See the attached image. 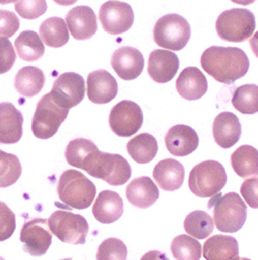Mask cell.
Here are the masks:
<instances>
[{
    "label": "cell",
    "mask_w": 258,
    "mask_h": 260,
    "mask_svg": "<svg viewBox=\"0 0 258 260\" xmlns=\"http://www.w3.org/2000/svg\"><path fill=\"white\" fill-rule=\"evenodd\" d=\"M201 66L217 82L230 85L246 76L250 61L241 48L211 46L203 52Z\"/></svg>",
    "instance_id": "cell-1"
},
{
    "label": "cell",
    "mask_w": 258,
    "mask_h": 260,
    "mask_svg": "<svg viewBox=\"0 0 258 260\" xmlns=\"http://www.w3.org/2000/svg\"><path fill=\"white\" fill-rule=\"evenodd\" d=\"M208 208L213 210V221L222 232H237L247 220V205L236 192L216 193L209 200Z\"/></svg>",
    "instance_id": "cell-2"
},
{
    "label": "cell",
    "mask_w": 258,
    "mask_h": 260,
    "mask_svg": "<svg viewBox=\"0 0 258 260\" xmlns=\"http://www.w3.org/2000/svg\"><path fill=\"white\" fill-rule=\"evenodd\" d=\"M57 191L65 205L83 210L89 208L93 203L96 196V186L81 172L68 170L61 175Z\"/></svg>",
    "instance_id": "cell-3"
},
{
    "label": "cell",
    "mask_w": 258,
    "mask_h": 260,
    "mask_svg": "<svg viewBox=\"0 0 258 260\" xmlns=\"http://www.w3.org/2000/svg\"><path fill=\"white\" fill-rule=\"evenodd\" d=\"M256 20L248 9H230L220 14L215 23L218 37L227 42H244L254 34Z\"/></svg>",
    "instance_id": "cell-4"
},
{
    "label": "cell",
    "mask_w": 258,
    "mask_h": 260,
    "mask_svg": "<svg viewBox=\"0 0 258 260\" xmlns=\"http://www.w3.org/2000/svg\"><path fill=\"white\" fill-rule=\"evenodd\" d=\"M227 183L225 167L217 161L207 160L197 164L190 172L188 186L200 198L213 197L222 190Z\"/></svg>",
    "instance_id": "cell-5"
},
{
    "label": "cell",
    "mask_w": 258,
    "mask_h": 260,
    "mask_svg": "<svg viewBox=\"0 0 258 260\" xmlns=\"http://www.w3.org/2000/svg\"><path fill=\"white\" fill-rule=\"evenodd\" d=\"M85 172L96 179L104 180L112 186H120L131 178L132 170L128 162L120 155L109 154L100 150L92 157Z\"/></svg>",
    "instance_id": "cell-6"
},
{
    "label": "cell",
    "mask_w": 258,
    "mask_h": 260,
    "mask_svg": "<svg viewBox=\"0 0 258 260\" xmlns=\"http://www.w3.org/2000/svg\"><path fill=\"white\" fill-rule=\"evenodd\" d=\"M69 109L60 106L50 92L37 104L31 121V131L39 139H48L56 135L59 127L65 121Z\"/></svg>",
    "instance_id": "cell-7"
},
{
    "label": "cell",
    "mask_w": 258,
    "mask_h": 260,
    "mask_svg": "<svg viewBox=\"0 0 258 260\" xmlns=\"http://www.w3.org/2000/svg\"><path fill=\"white\" fill-rule=\"evenodd\" d=\"M190 36L188 21L178 14L164 15L154 27V40L157 45L171 51L183 49L187 45Z\"/></svg>",
    "instance_id": "cell-8"
},
{
    "label": "cell",
    "mask_w": 258,
    "mask_h": 260,
    "mask_svg": "<svg viewBox=\"0 0 258 260\" xmlns=\"http://www.w3.org/2000/svg\"><path fill=\"white\" fill-rule=\"evenodd\" d=\"M48 220L50 231L61 241L71 245H84L89 232L86 218L70 211H54Z\"/></svg>",
    "instance_id": "cell-9"
},
{
    "label": "cell",
    "mask_w": 258,
    "mask_h": 260,
    "mask_svg": "<svg viewBox=\"0 0 258 260\" xmlns=\"http://www.w3.org/2000/svg\"><path fill=\"white\" fill-rule=\"evenodd\" d=\"M143 123L141 108L132 101H121L116 104L109 115V124L112 131L120 137L136 134Z\"/></svg>",
    "instance_id": "cell-10"
},
{
    "label": "cell",
    "mask_w": 258,
    "mask_h": 260,
    "mask_svg": "<svg viewBox=\"0 0 258 260\" xmlns=\"http://www.w3.org/2000/svg\"><path fill=\"white\" fill-rule=\"evenodd\" d=\"M99 17L105 31L111 35L126 32L134 23V13L131 6L118 0H109L102 5Z\"/></svg>",
    "instance_id": "cell-11"
},
{
    "label": "cell",
    "mask_w": 258,
    "mask_h": 260,
    "mask_svg": "<svg viewBox=\"0 0 258 260\" xmlns=\"http://www.w3.org/2000/svg\"><path fill=\"white\" fill-rule=\"evenodd\" d=\"M23 250L30 256H43L49 249L52 235L48 227V220L44 218H31L24 222L20 232Z\"/></svg>",
    "instance_id": "cell-12"
},
{
    "label": "cell",
    "mask_w": 258,
    "mask_h": 260,
    "mask_svg": "<svg viewBox=\"0 0 258 260\" xmlns=\"http://www.w3.org/2000/svg\"><path fill=\"white\" fill-rule=\"evenodd\" d=\"M85 92L84 78L76 72H65L54 82L50 94L60 106L70 109L84 100Z\"/></svg>",
    "instance_id": "cell-13"
},
{
    "label": "cell",
    "mask_w": 258,
    "mask_h": 260,
    "mask_svg": "<svg viewBox=\"0 0 258 260\" xmlns=\"http://www.w3.org/2000/svg\"><path fill=\"white\" fill-rule=\"evenodd\" d=\"M118 93V84L111 73L99 69L89 73L87 79V95L94 104L103 105L113 101Z\"/></svg>",
    "instance_id": "cell-14"
},
{
    "label": "cell",
    "mask_w": 258,
    "mask_h": 260,
    "mask_svg": "<svg viewBox=\"0 0 258 260\" xmlns=\"http://www.w3.org/2000/svg\"><path fill=\"white\" fill-rule=\"evenodd\" d=\"M111 65L120 79L132 81L137 79L142 73L144 59L138 49L130 46H122L113 53Z\"/></svg>",
    "instance_id": "cell-15"
},
{
    "label": "cell",
    "mask_w": 258,
    "mask_h": 260,
    "mask_svg": "<svg viewBox=\"0 0 258 260\" xmlns=\"http://www.w3.org/2000/svg\"><path fill=\"white\" fill-rule=\"evenodd\" d=\"M69 32L77 40H88L98 30V19L94 11L87 6L72 8L66 16Z\"/></svg>",
    "instance_id": "cell-16"
},
{
    "label": "cell",
    "mask_w": 258,
    "mask_h": 260,
    "mask_svg": "<svg viewBox=\"0 0 258 260\" xmlns=\"http://www.w3.org/2000/svg\"><path fill=\"white\" fill-rule=\"evenodd\" d=\"M168 151L176 157L192 154L199 145V136L195 129L185 124L171 127L164 138Z\"/></svg>",
    "instance_id": "cell-17"
},
{
    "label": "cell",
    "mask_w": 258,
    "mask_h": 260,
    "mask_svg": "<svg viewBox=\"0 0 258 260\" xmlns=\"http://www.w3.org/2000/svg\"><path fill=\"white\" fill-rule=\"evenodd\" d=\"M179 66L180 62L176 53L171 50L155 49L150 54L147 71L156 83L164 84L174 79Z\"/></svg>",
    "instance_id": "cell-18"
},
{
    "label": "cell",
    "mask_w": 258,
    "mask_h": 260,
    "mask_svg": "<svg viewBox=\"0 0 258 260\" xmlns=\"http://www.w3.org/2000/svg\"><path fill=\"white\" fill-rule=\"evenodd\" d=\"M22 133V113L11 103H0V143H17L21 139Z\"/></svg>",
    "instance_id": "cell-19"
},
{
    "label": "cell",
    "mask_w": 258,
    "mask_h": 260,
    "mask_svg": "<svg viewBox=\"0 0 258 260\" xmlns=\"http://www.w3.org/2000/svg\"><path fill=\"white\" fill-rule=\"evenodd\" d=\"M178 93L187 101H197L204 96L208 90L205 74L197 67H186L182 70L176 82Z\"/></svg>",
    "instance_id": "cell-20"
},
{
    "label": "cell",
    "mask_w": 258,
    "mask_h": 260,
    "mask_svg": "<svg viewBox=\"0 0 258 260\" xmlns=\"http://www.w3.org/2000/svg\"><path fill=\"white\" fill-rule=\"evenodd\" d=\"M212 132L216 144L223 148H230L241 138L242 125L234 113L222 112L213 121Z\"/></svg>",
    "instance_id": "cell-21"
},
{
    "label": "cell",
    "mask_w": 258,
    "mask_h": 260,
    "mask_svg": "<svg viewBox=\"0 0 258 260\" xmlns=\"http://www.w3.org/2000/svg\"><path fill=\"white\" fill-rule=\"evenodd\" d=\"M92 213L101 224H112L123 214V201L117 192L104 190L98 196Z\"/></svg>",
    "instance_id": "cell-22"
},
{
    "label": "cell",
    "mask_w": 258,
    "mask_h": 260,
    "mask_svg": "<svg viewBox=\"0 0 258 260\" xmlns=\"http://www.w3.org/2000/svg\"><path fill=\"white\" fill-rule=\"evenodd\" d=\"M159 189L149 177L136 178L126 186V198L133 206L146 209L158 201Z\"/></svg>",
    "instance_id": "cell-23"
},
{
    "label": "cell",
    "mask_w": 258,
    "mask_h": 260,
    "mask_svg": "<svg viewBox=\"0 0 258 260\" xmlns=\"http://www.w3.org/2000/svg\"><path fill=\"white\" fill-rule=\"evenodd\" d=\"M153 177L161 189L175 191L184 183L185 169L181 162L175 159H165L155 166Z\"/></svg>",
    "instance_id": "cell-24"
},
{
    "label": "cell",
    "mask_w": 258,
    "mask_h": 260,
    "mask_svg": "<svg viewBox=\"0 0 258 260\" xmlns=\"http://www.w3.org/2000/svg\"><path fill=\"white\" fill-rule=\"evenodd\" d=\"M206 260H239V248L233 236L216 234L209 237L203 246Z\"/></svg>",
    "instance_id": "cell-25"
},
{
    "label": "cell",
    "mask_w": 258,
    "mask_h": 260,
    "mask_svg": "<svg viewBox=\"0 0 258 260\" xmlns=\"http://www.w3.org/2000/svg\"><path fill=\"white\" fill-rule=\"evenodd\" d=\"M44 83L45 76L41 69L25 66L17 72L14 85L18 93L25 98H33L40 93Z\"/></svg>",
    "instance_id": "cell-26"
},
{
    "label": "cell",
    "mask_w": 258,
    "mask_h": 260,
    "mask_svg": "<svg viewBox=\"0 0 258 260\" xmlns=\"http://www.w3.org/2000/svg\"><path fill=\"white\" fill-rule=\"evenodd\" d=\"M231 165L241 178L258 177V150L251 145L239 146L231 155Z\"/></svg>",
    "instance_id": "cell-27"
},
{
    "label": "cell",
    "mask_w": 258,
    "mask_h": 260,
    "mask_svg": "<svg viewBox=\"0 0 258 260\" xmlns=\"http://www.w3.org/2000/svg\"><path fill=\"white\" fill-rule=\"evenodd\" d=\"M126 150L135 162L146 164L155 159L159 146L157 139L153 135L141 133L127 142Z\"/></svg>",
    "instance_id": "cell-28"
},
{
    "label": "cell",
    "mask_w": 258,
    "mask_h": 260,
    "mask_svg": "<svg viewBox=\"0 0 258 260\" xmlns=\"http://www.w3.org/2000/svg\"><path fill=\"white\" fill-rule=\"evenodd\" d=\"M99 151L96 144L89 139L77 138L71 140L65 151V158L69 165L85 170L87 164Z\"/></svg>",
    "instance_id": "cell-29"
},
{
    "label": "cell",
    "mask_w": 258,
    "mask_h": 260,
    "mask_svg": "<svg viewBox=\"0 0 258 260\" xmlns=\"http://www.w3.org/2000/svg\"><path fill=\"white\" fill-rule=\"evenodd\" d=\"M39 32L42 42L49 47L59 48L69 41L67 24L60 17H51L43 21Z\"/></svg>",
    "instance_id": "cell-30"
},
{
    "label": "cell",
    "mask_w": 258,
    "mask_h": 260,
    "mask_svg": "<svg viewBox=\"0 0 258 260\" xmlns=\"http://www.w3.org/2000/svg\"><path fill=\"white\" fill-rule=\"evenodd\" d=\"M18 57L26 62H35L43 57L44 44L39 35L33 30H24L15 40Z\"/></svg>",
    "instance_id": "cell-31"
},
{
    "label": "cell",
    "mask_w": 258,
    "mask_h": 260,
    "mask_svg": "<svg viewBox=\"0 0 258 260\" xmlns=\"http://www.w3.org/2000/svg\"><path fill=\"white\" fill-rule=\"evenodd\" d=\"M233 107L243 114H255L258 112V86L247 84L234 90L232 96Z\"/></svg>",
    "instance_id": "cell-32"
},
{
    "label": "cell",
    "mask_w": 258,
    "mask_h": 260,
    "mask_svg": "<svg viewBox=\"0 0 258 260\" xmlns=\"http://www.w3.org/2000/svg\"><path fill=\"white\" fill-rule=\"evenodd\" d=\"M213 218L205 211H192L184 220V229L196 239H205L213 232Z\"/></svg>",
    "instance_id": "cell-33"
},
{
    "label": "cell",
    "mask_w": 258,
    "mask_h": 260,
    "mask_svg": "<svg viewBox=\"0 0 258 260\" xmlns=\"http://www.w3.org/2000/svg\"><path fill=\"white\" fill-rule=\"evenodd\" d=\"M171 251L177 260H200L202 246L196 238L181 234L173 239Z\"/></svg>",
    "instance_id": "cell-34"
},
{
    "label": "cell",
    "mask_w": 258,
    "mask_h": 260,
    "mask_svg": "<svg viewBox=\"0 0 258 260\" xmlns=\"http://www.w3.org/2000/svg\"><path fill=\"white\" fill-rule=\"evenodd\" d=\"M22 174V166L17 156L0 150V188L14 185Z\"/></svg>",
    "instance_id": "cell-35"
},
{
    "label": "cell",
    "mask_w": 258,
    "mask_h": 260,
    "mask_svg": "<svg viewBox=\"0 0 258 260\" xmlns=\"http://www.w3.org/2000/svg\"><path fill=\"white\" fill-rule=\"evenodd\" d=\"M127 248L119 238L105 239L100 245L96 253L98 260H126Z\"/></svg>",
    "instance_id": "cell-36"
},
{
    "label": "cell",
    "mask_w": 258,
    "mask_h": 260,
    "mask_svg": "<svg viewBox=\"0 0 258 260\" xmlns=\"http://www.w3.org/2000/svg\"><path fill=\"white\" fill-rule=\"evenodd\" d=\"M15 10L24 19H37L47 10L46 0H18Z\"/></svg>",
    "instance_id": "cell-37"
},
{
    "label": "cell",
    "mask_w": 258,
    "mask_h": 260,
    "mask_svg": "<svg viewBox=\"0 0 258 260\" xmlns=\"http://www.w3.org/2000/svg\"><path fill=\"white\" fill-rule=\"evenodd\" d=\"M16 229V216L14 212L0 202V241L9 239Z\"/></svg>",
    "instance_id": "cell-38"
},
{
    "label": "cell",
    "mask_w": 258,
    "mask_h": 260,
    "mask_svg": "<svg viewBox=\"0 0 258 260\" xmlns=\"http://www.w3.org/2000/svg\"><path fill=\"white\" fill-rule=\"evenodd\" d=\"M20 27V20L11 11L0 10V39L11 38Z\"/></svg>",
    "instance_id": "cell-39"
},
{
    "label": "cell",
    "mask_w": 258,
    "mask_h": 260,
    "mask_svg": "<svg viewBox=\"0 0 258 260\" xmlns=\"http://www.w3.org/2000/svg\"><path fill=\"white\" fill-rule=\"evenodd\" d=\"M16 62V52L8 38L0 39V74L12 69Z\"/></svg>",
    "instance_id": "cell-40"
},
{
    "label": "cell",
    "mask_w": 258,
    "mask_h": 260,
    "mask_svg": "<svg viewBox=\"0 0 258 260\" xmlns=\"http://www.w3.org/2000/svg\"><path fill=\"white\" fill-rule=\"evenodd\" d=\"M241 194L251 208L258 209V178L247 179L241 186Z\"/></svg>",
    "instance_id": "cell-41"
},
{
    "label": "cell",
    "mask_w": 258,
    "mask_h": 260,
    "mask_svg": "<svg viewBox=\"0 0 258 260\" xmlns=\"http://www.w3.org/2000/svg\"><path fill=\"white\" fill-rule=\"evenodd\" d=\"M140 260H170V259L167 257V255L161 253L160 251L154 250L144 254Z\"/></svg>",
    "instance_id": "cell-42"
},
{
    "label": "cell",
    "mask_w": 258,
    "mask_h": 260,
    "mask_svg": "<svg viewBox=\"0 0 258 260\" xmlns=\"http://www.w3.org/2000/svg\"><path fill=\"white\" fill-rule=\"evenodd\" d=\"M250 46H251L254 54L258 58V31H256L255 35L251 38Z\"/></svg>",
    "instance_id": "cell-43"
},
{
    "label": "cell",
    "mask_w": 258,
    "mask_h": 260,
    "mask_svg": "<svg viewBox=\"0 0 258 260\" xmlns=\"http://www.w3.org/2000/svg\"><path fill=\"white\" fill-rule=\"evenodd\" d=\"M53 2L60 6H71L73 4H76L78 0H53Z\"/></svg>",
    "instance_id": "cell-44"
},
{
    "label": "cell",
    "mask_w": 258,
    "mask_h": 260,
    "mask_svg": "<svg viewBox=\"0 0 258 260\" xmlns=\"http://www.w3.org/2000/svg\"><path fill=\"white\" fill-rule=\"evenodd\" d=\"M232 3L237 4V5H241V6H249L252 5L253 3H255L256 0H231Z\"/></svg>",
    "instance_id": "cell-45"
},
{
    "label": "cell",
    "mask_w": 258,
    "mask_h": 260,
    "mask_svg": "<svg viewBox=\"0 0 258 260\" xmlns=\"http://www.w3.org/2000/svg\"><path fill=\"white\" fill-rule=\"evenodd\" d=\"M17 2L18 0H0V5H8V4H13Z\"/></svg>",
    "instance_id": "cell-46"
},
{
    "label": "cell",
    "mask_w": 258,
    "mask_h": 260,
    "mask_svg": "<svg viewBox=\"0 0 258 260\" xmlns=\"http://www.w3.org/2000/svg\"><path fill=\"white\" fill-rule=\"evenodd\" d=\"M239 260H251V259H248V258H241Z\"/></svg>",
    "instance_id": "cell-47"
},
{
    "label": "cell",
    "mask_w": 258,
    "mask_h": 260,
    "mask_svg": "<svg viewBox=\"0 0 258 260\" xmlns=\"http://www.w3.org/2000/svg\"><path fill=\"white\" fill-rule=\"evenodd\" d=\"M0 260H6V259H5V258H3L2 256H0Z\"/></svg>",
    "instance_id": "cell-48"
},
{
    "label": "cell",
    "mask_w": 258,
    "mask_h": 260,
    "mask_svg": "<svg viewBox=\"0 0 258 260\" xmlns=\"http://www.w3.org/2000/svg\"><path fill=\"white\" fill-rule=\"evenodd\" d=\"M62 260H71V259H62Z\"/></svg>",
    "instance_id": "cell-49"
}]
</instances>
